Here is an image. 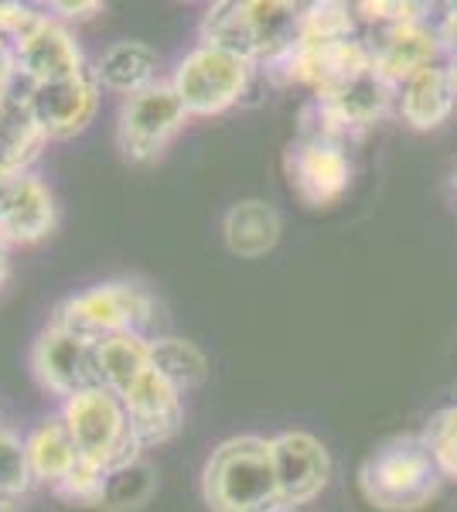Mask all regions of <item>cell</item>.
<instances>
[{
    "mask_svg": "<svg viewBox=\"0 0 457 512\" xmlns=\"http://www.w3.org/2000/svg\"><path fill=\"white\" fill-rule=\"evenodd\" d=\"M440 482L444 475L423 434H403L379 444L359 472L362 495L382 512H417L430 506L440 492Z\"/></svg>",
    "mask_w": 457,
    "mask_h": 512,
    "instance_id": "6da1fadb",
    "label": "cell"
},
{
    "mask_svg": "<svg viewBox=\"0 0 457 512\" xmlns=\"http://www.w3.org/2000/svg\"><path fill=\"white\" fill-rule=\"evenodd\" d=\"M205 502L212 512H267L280 506L273 441L232 437L205 465Z\"/></svg>",
    "mask_w": 457,
    "mask_h": 512,
    "instance_id": "7a4b0ae2",
    "label": "cell"
},
{
    "mask_svg": "<svg viewBox=\"0 0 457 512\" xmlns=\"http://www.w3.org/2000/svg\"><path fill=\"white\" fill-rule=\"evenodd\" d=\"M205 45L222 48L229 55L253 59H280L301 38V11L290 4H215L202 21Z\"/></svg>",
    "mask_w": 457,
    "mask_h": 512,
    "instance_id": "3957f363",
    "label": "cell"
},
{
    "mask_svg": "<svg viewBox=\"0 0 457 512\" xmlns=\"http://www.w3.org/2000/svg\"><path fill=\"white\" fill-rule=\"evenodd\" d=\"M65 427L79 448V458L93 461L96 468L110 472L123 461L137 458V441L130 434V420L120 396L106 386L82 390L65 403Z\"/></svg>",
    "mask_w": 457,
    "mask_h": 512,
    "instance_id": "277c9868",
    "label": "cell"
},
{
    "mask_svg": "<svg viewBox=\"0 0 457 512\" xmlns=\"http://www.w3.org/2000/svg\"><path fill=\"white\" fill-rule=\"evenodd\" d=\"M151 318V297L134 284H103L93 291L72 297L58 308L55 328L86 338V342H106L116 335H137V328Z\"/></svg>",
    "mask_w": 457,
    "mask_h": 512,
    "instance_id": "5b68a950",
    "label": "cell"
},
{
    "mask_svg": "<svg viewBox=\"0 0 457 512\" xmlns=\"http://www.w3.org/2000/svg\"><path fill=\"white\" fill-rule=\"evenodd\" d=\"M249 82V62L239 55H229L222 48L202 45L178 65L174 76V93H178L185 113H222L246 93Z\"/></svg>",
    "mask_w": 457,
    "mask_h": 512,
    "instance_id": "8992f818",
    "label": "cell"
},
{
    "mask_svg": "<svg viewBox=\"0 0 457 512\" xmlns=\"http://www.w3.org/2000/svg\"><path fill=\"white\" fill-rule=\"evenodd\" d=\"M185 106H181L174 86L154 82L151 89L130 96L120 113V147L127 158L151 161L168 147V140L178 134L185 123Z\"/></svg>",
    "mask_w": 457,
    "mask_h": 512,
    "instance_id": "52a82bcc",
    "label": "cell"
},
{
    "mask_svg": "<svg viewBox=\"0 0 457 512\" xmlns=\"http://www.w3.org/2000/svg\"><path fill=\"white\" fill-rule=\"evenodd\" d=\"M35 373L48 390L69 400L82 390L103 386L96 345L55 325L35 345Z\"/></svg>",
    "mask_w": 457,
    "mask_h": 512,
    "instance_id": "ba28073f",
    "label": "cell"
},
{
    "mask_svg": "<svg viewBox=\"0 0 457 512\" xmlns=\"http://www.w3.org/2000/svg\"><path fill=\"white\" fill-rule=\"evenodd\" d=\"M24 103H28L31 117H35L45 137H72L79 130H86L99 99H96V82L82 69L79 76L31 86Z\"/></svg>",
    "mask_w": 457,
    "mask_h": 512,
    "instance_id": "9c48e42d",
    "label": "cell"
},
{
    "mask_svg": "<svg viewBox=\"0 0 457 512\" xmlns=\"http://www.w3.org/2000/svg\"><path fill=\"white\" fill-rule=\"evenodd\" d=\"M287 175L290 188L307 205L321 209V205H331L345 195L348 181H352V164H348V154L338 144L301 137L287 154Z\"/></svg>",
    "mask_w": 457,
    "mask_h": 512,
    "instance_id": "30bf717a",
    "label": "cell"
},
{
    "mask_svg": "<svg viewBox=\"0 0 457 512\" xmlns=\"http://www.w3.org/2000/svg\"><path fill=\"white\" fill-rule=\"evenodd\" d=\"M273 468H277L280 506H301L311 502L331 475V458L318 437L304 431L280 434L273 441Z\"/></svg>",
    "mask_w": 457,
    "mask_h": 512,
    "instance_id": "8fae6325",
    "label": "cell"
},
{
    "mask_svg": "<svg viewBox=\"0 0 457 512\" xmlns=\"http://www.w3.org/2000/svg\"><path fill=\"white\" fill-rule=\"evenodd\" d=\"M55 226V205L48 188L24 171L0 168V236L7 243H35Z\"/></svg>",
    "mask_w": 457,
    "mask_h": 512,
    "instance_id": "7c38bea8",
    "label": "cell"
},
{
    "mask_svg": "<svg viewBox=\"0 0 457 512\" xmlns=\"http://www.w3.org/2000/svg\"><path fill=\"white\" fill-rule=\"evenodd\" d=\"M440 55H444V45H440L437 28H430L427 21H410L386 28L382 41L372 48V65L389 86H403L417 72L440 65Z\"/></svg>",
    "mask_w": 457,
    "mask_h": 512,
    "instance_id": "4fadbf2b",
    "label": "cell"
},
{
    "mask_svg": "<svg viewBox=\"0 0 457 512\" xmlns=\"http://www.w3.org/2000/svg\"><path fill=\"white\" fill-rule=\"evenodd\" d=\"M18 72L31 79V86L79 76L82 52L69 31L58 28L52 21H41L35 35L18 48Z\"/></svg>",
    "mask_w": 457,
    "mask_h": 512,
    "instance_id": "5bb4252c",
    "label": "cell"
},
{
    "mask_svg": "<svg viewBox=\"0 0 457 512\" xmlns=\"http://www.w3.org/2000/svg\"><path fill=\"white\" fill-rule=\"evenodd\" d=\"M454 106H457V99H454L444 62L430 65V69H423L413 79L403 82L400 110H403V120L410 123L413 130L440 127V123L454 113Z\"/></svg>",
    "mask_w": 457,
    "mask_h": 512,
    "instance_id": "9a60e30c",
    "label": "cell"
},
{
    "mask_svg": "<svg viewBox=\"0 0 457 512\" xmlns=\"http://www.w3.org/2000/svg\"><path fill=\"white\" fill-rule=\"evenodd\" d=\"M280 239V216L270 202L260 198H246V202L232 205L226 216V243L229 250L243 260H260L267 256Z\"/></svg>",
    "mask_w": 457,
    "mask_h": 512,
    "instance_id": "2e32d148",
    "label": "cell"
},
{
    "mask_svg": "<svg viewBox=\"0 0 457 512\" xmlns=\"http://www.w3.org/2000/svg\"><path fill=\"white\" fill-rule=\"evenodd\" d=\"M96 76L106 89L137 96L154 86L157 52L151 45H144V41H120V45H113L110 52L99 59Z\"/></svg>",
    "mask_w": 457,
    "mask_h": 512,
    "instance_id": "e0dca14e",
    "label": "cell"
},
{
    "mask_svg": "<svg viewBox=\"0 0 457 512\" xmlns=\"http://www.w3.org/2000/svg\"><path fill=\"white\" fill-rule=\"evenodd\" d=\"M389 99H393V86L372 69L355 82H348L345 89H338L335 96L321 99V103H328L348 130H359V127L376 123L382 113L389 110Z\"/></svg>",
    "mask_w": 457,
    "mask_h": 512,
    "instance_id": "ac0fdd59",
    "label": "cell"
},
{
    "mask_svg": "<svg viewBox=\"0 0 457 512\" xmlns=\"http://www.w3.org/2000/svg\"><path fill=\"white\" fill-rule=\"evenodd\" d=\"M24 448H28L31 475H38L41 482H52V485L62 482L79 461V448H76V441H72L65 420H45V424L28 437Z\"/></svg>",
    "mask_w": 457,
    "mask_h": 512,
    "instance_id": "d6986e66",
    "label": "cell"
},
{
    "mask_svg": "<svg viewBox=\"0 0 457 512\" xmlns=\"http://www.w3.org/2000/svg\"><path fill=\"white\" fill-rule=\"evenodd\" d=\"M41 144H45V134L31 117L24 96H11L0 106V168L21 171L28 161H35Z\"/></svg>",
    "mask_w": 457,
    "mask_h": 512,
    "instance_id": "ffe728a7",
    "label": "cell"
},
{
    "mask_svg": "<svg viewBox=\"0 0 457 512\" xmlns=\"http://www.w3.org/2000/svg\"><path fill=\"white\" fill-rule=\"evenodd\" d=\"M99 352V373H103V386L120 396L130 383L154 366L151 342L140 335H116L96 345Z\"/></svg>",
    "mask_w": 457,
    "mask_h": 512,
    "instance_id": "44dd1931",
    "label": "cell"
},
{
    "mask_svg": "<svg viewBox=\"0 0 457 512\" xmlns=\"http://www.w3.org/2000/svg\"><path fill=\"white\" fill-rule=\"evenodd\" d=\"M151 359L174 390H191V386L205 383L209 376V359L202 355L198 345L185 342V338H157L151 342Z\"/></svg>",
    "mask_w": 457,
    "mask_h": 512,
    "instance_id": "7402d4cb",
    "label": "cell"
},
{
    "mask_svg": "<svg viewBox=\"0 0 457 512\" xmlns=\"http://www.w3.org/2000/svg\"><path fill=\"white\" fill-rule=\"evenodd\" d=\"M154 495V468L140 458H130L106 472L103 506L106 509H137Z\"/></svg>",
    "mask_w": 457,
    "mask_h": 512,
    "instance_id": "603a6c76",
    "label": "cell"
},
{
    "mask_svg": "<svg viewBox=\"0 0 457 512\" xmlns=\"http://www.w3.org/2000/svg\"><path fill=\"white\" fill-rule=\"evenodd\" d=\"M352 38V11L345 4H314L301 14L304 45H324V41Z\"/></svg>",
    "mask_w": 457,
    "mask_h": 512,
    "instance_id": "cb8c5ba5",
    "label": "cell"
},
{
    "mask_svg": "<svg viewBox=\"0 0 457 512\" xmlns=\"http://www.w3.org/2000/svg\"><path fill=\"white\" fill-rule=\"evenodd\" d=\"M423 441H427L430 454H434L440 475L457 482V403L454 407L437 410V414L430 417L427 431H423Z\"/></svg>",
    "mask_w": 457,
    "mask_h": 512,
    "instance_id": "d4e9b609",
    "label": "cell"
},
{
    "mask_svg": "<svg viewBox=\"0 0 457 512\" xmlns=\"http://www.w3.org/2000/svg\"><path fill=\"white\" fill-rule=\"evenodd\" d=\"M103 482H106L103 468H96L93 461L79 458L76 468H72L58 485H52V489L62 495L65 502H72V506H103Z\"/></svg>",
    "mask_w": 457,
    "mask_h": 512,
    "instance_id": "484cf974",
    "label": "cell"
},
{
    "mask_svg": "<svg viewBox=\"0 0 457 512\" xmlns=\"http://www.w3.org/2000/svg\"><path fill=\"white\" fill-rule=\"evenodd\" d=\"M31 485V461L28 448L14 434L0 431V492L21 495Z\"/></svg>",
    "mask_w": 457,
    "mask_h": 512,
    "instance_id": "4316f807",
    "label": "cell"
},
{
    "mask_svg": "<svg viewBox=\"0 0 457 512\" xmlns=\"http://www.w3.org/2000/svg\"><path fill=\"white\" fill-rule=\"evenodd\" d=\"M41 21H45V18L31 11V7H21V4H0V38L11 41L14 48H21L24 41L35 35Z\"/></svg>",
    "mask_w": 457,
    "mask_h": 512,
    "instance_id": "83f0119b",
    "label": "cell"
},
{
    "mask_svg": "<svg viewBox=\"0 0 457 512\" xmlns=\"http://www.w3.org/2000/svg\"><path fill=\"white\" fill-rule=\"evenodd\" d=\"M359 11L365 18L372 21H386L389 28H396V24H410V21H423V11L427 7L423 4H359Z\"/></svg>",
    "mask_w": 457,
    "mask_h": 512,
    "instance_id": "f1b7e54d",
    "label": "cell"
},
{
    "mask_svg": "<svg viewBox=\"0 0 457 512\" xmlns=\"http://www.w3.org/2000/svg\"><path fill=\"white\" fill-rule=\"evenodd\" d=\"M440 45H444V55H457V7L444 14V21L437 24Z\"/></svg>",
    "mask_w": 457,
    "mask_h": 512,
    "instance_id": "f546056e",
    "label": "cell"
},
{
    "mask_svg": "<svg viewBox=\"0 0 457 512\" xmlns=\"http://www.w3.org/2000/svg\"><path fill=\"white\" fill-rule=\"evenodd\" d=\"M58 11H65L69 18H86V11H99V4H58Z\"/></svg>",
    "mask_w": 457,
    "mask_h": 512,
    "instance_id": "4dcf8cb0",
    "label": "cell"
},
{
    "mask_svg": "<svg viewBox=\"0 0 457 512\" xmlns=\"http://www.w3.org/2000/svg\"><path fill=\"white\" fill-rule=\"evenodd\" d=\"M444 69H447V79H451V89H454V99H457V55H447Z\"/></svg>",
    "mask_w": 457,
    "mask_h": 512,
    "instance_id": "1f68e13d",
    "label": "cell"
},
{
    "mask_svg": "<svg viewBox=\"0 0 457 512\" xmlns=\"http://www.w3.org/2000/svg\"><path fill=\"white\" fill-rule=\"evenodd\" d=\"M4 246H7V239L0 236V284H4V277H7V253H4Z\"/></svg>",
    "mask_w": 457,
    "mask_h": 512,
    "instance_id": "d6a6232c",
    "label": "cell"
},
{
    "mask_svg": "<svg viewBox=\"0 0 457 512\" xmlns=\"http://www.w3.org/2000/svg\"><path fill=\"white\" fill-rule=\"evenodd\" d=\"M0 512H14V495L0 492Z\"/></svg>",
    "mask_w": 457,
    "mask_h": 512,
    "instance_id": "836d02e7",
    "label": "cell"
},
{
    "mask_svg": "<svg viewBox=\"0 0 457 512\" xmlns=\"http://www.w3.org/2000/svg\"><path fill=\"white\" fill-rule=\"evenodd\" d=\"M7 99H11V82H7V79H0V106H4Z\"/></svg>",
    "mask_w": 457,
    "mask_h": 512,
    "instance_id": "e575fe53",
    "label": "cell"
},
{
    "mask_svg": "<svg viewBox=\"0 0 457 512\" xmlns=\"http://www.w3.org/2000/svg\"><path fill=\"white\" fill-rule=\"evenodd\" d=\"M267 512H294V509H287V506H273V509H267Z\"/></svg>",
    "mask_w": 457,
    "mask_h": 512,
    "instance_id": "d590c367",
    "label": "cell"
}]
</instances>
